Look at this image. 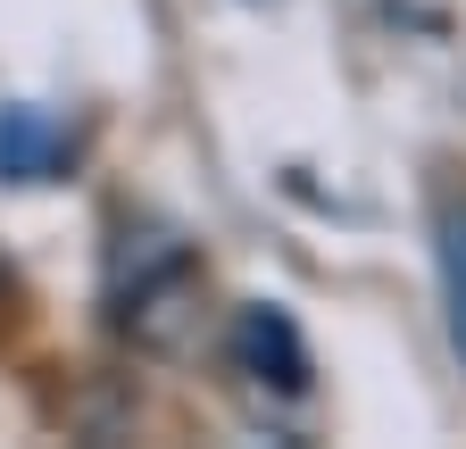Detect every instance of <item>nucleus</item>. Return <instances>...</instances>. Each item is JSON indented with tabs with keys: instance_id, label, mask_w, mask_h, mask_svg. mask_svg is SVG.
Here are the masks:
<instances>
[{
	"instance_id": "f257e3e1",
	"label": "nucleus",
	"mask_w": 466,
	"mask_h": 449,
	"mask_svg": "<svg viewBox=\"0 0 466 449\" xmlns=\"http://www.w3.org/2000/svg\"><path fill=\"white\" fill-rule=\"evenodd\" d=\"M233 350H242V366L275 391H309V342H300V324H291L275 300H250L242 324H233Z\"/></svg>"
},
{
	"instance_id": "f03ea898",
	"label": "nucleus",
	"mask_w": 466,
	"mask_h": 449,
	"mask_svg": "<svg viewBox=\"0 0 466 449\" xmlns=\"http://www.w3.org/2000/svg\"><path fill=\"white\" fill-rule=\"evenodd\" d=\"M433 266H441V324H450V350L466 366V208H441L433 224Z\"/></svg>"
}]
</instances>
